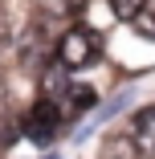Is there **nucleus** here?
<instances>
[{
	"instance_id": "1",
	"label": "nucleus",
	"mask_w": 155,
	"mask_h": 159,
	"mask_svg": "<svg viewBox=\"0 0 155 159\" xmlns=\"http://www.w3.org/2000/svg\"><path fill=\"white\" fill-rule=\"evenodd\" d=\"M53 53H57V66L66 70V74H74V70H86V66H94V61H98L102 41H98L94 29L74 25V29H66V33H61V41H57Z\"/></svg>"
},
{
	"instance_id": "2",
	"label": "nucleus",
	"mask_w": 155,
	"mask_h": 159,
	"mask_svg": "<svg viewBox=\"0 0 155 159\" xmlns=\"http://www.w3.org/2000/svg\"><path fill=\"white\" fill-rule=\"evenodd\" d=\"M61 122H66V114H61L53 102H37L33 110H29V118H25V135L33 143H49L61 131Z\"/></svg>"
},
{
	"instance_id": "3",
	"label": "nucleus",
	"mask_w": 155,
	"mask_h": 159,
	"mask_svg": "<svg viewBox=\"0 0 155 159\" xmlns=\"http://www.w3.org/2000/svg\"><path fill=\"white\" fill-rule=\"evenodd\" d=\"M131 139H135L139 155L155 159V106H147V110H139L131 118Z\"/></svg>"
},
{
	"instance_id": "4",
	"label": "nucleus",
	"mask_w": 155,
	"mask_h": 159,
	"mask_svg": "<svg viewBox=\"0 0 155 159\" xmlns=\"http://www.w3.org/2000/svg\"><path fill=\"white\" fill-rule=\"evenodd\" d=\"M143 8H147V0H110V12L118 20H135Z\"/></svg>"
},
{
	"instance_id": "5",
	"label": "nucleus",
	"mask_w": 155,
	"mask_h": 159,
	"mask_svg": "<svg viewBox=\"0 0 155 159\" xmlns=\"http://www.w3.org/2000/svg\"><path fill=\"white\" fill-rule=\"evenodd\" d=\"M131 25H135V33H143V37H151V41H155V8H143Z\"/></svg>"
},
{
	"instance_id": "6",
	"label": "nucleus",
	"mask_w": 155,
	"mask_h": 159,
	"mask_svg": "<svg viewBox=\"0 0 155 159\" xmlns=\"http://www.w3.org/2000/svg\"><path fill=\"white\" fill-rule=\"evenodd\" d=\"M49 12H61V16H74L78 8H86V0H45Z\"/></svg>"
},
{
	"instance_id": "7",
	"label": "nucleus",
	"mask_w": 155,
	"mask_h": 159,
	"mask_svg": "<svg viewBox=\"0 0 155 159\" xmlns=\"http://www.w3.org/2000/svg\"><path fill=\"white\" fill-rule=\"evenodd\" d=\"M49 159H57V155H49Z\"/></svg>"
}]
</instances>
